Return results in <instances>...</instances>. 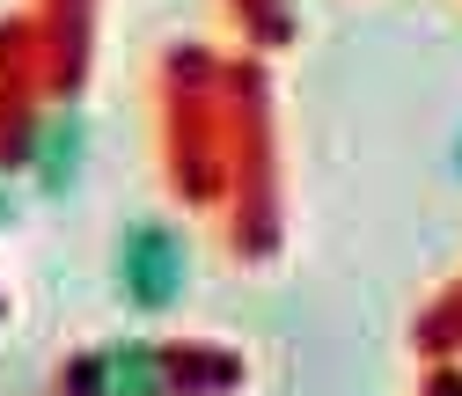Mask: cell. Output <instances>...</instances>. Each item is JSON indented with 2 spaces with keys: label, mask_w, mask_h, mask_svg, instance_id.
Wrapping results in <instances>:
<instances>
[{
  "label": "cell",
  "mask_w": 462,
  "mask_h": 396,
  "mask_svg": "<svg viewBox=\"0 0 462 396\" xmlns=\"http://www.w3.org/2000/svg\"><path fill=\"white\" fill-rule=\"evenodd\" d=\"M118 294H125V309H140V316H169L184 301V287H191V250H184V235L169 228V220H133V228L118 235Z\"/></svg>",
  "instance_id": "obj_1"
},
{
  "label": "cell",
  "mask_w": 462,
  "mask_h": 396,
  "mask_svg": "<svg viewBox=\"0 0 462 396\" xmlns=\"http://www.w3.org/2000/svg\"><path fill=\"white\" fill-rule=\"evenodd\" d=\"M162 345H140V337H125V345H103L88 360H74V396H162Z\"/></svg>",
  "instance_id": "obj_2"
},
{
  "label": "cell",
  "mask_w": 462,
  "mask_h": 396,
  "mask_svg": "<svg viewBox=\"0 0 462 396\" xmlns=\"http://www.w3.org/2000/svg\"><path fill=\"white\" fill-rule=\"evenodd\" d=\"M81 154H88V125L74 118V110L44 118V125L23 140V169H30V184H37L44 198H60V191L81 177Z\"/></svg>",
  "instance_id": "obj_3"
},
{
  "label": "cell",
  "mask_w": 462,
  "mask_h": 396,
  "mask_svg": "<svg viewBox=\"0 0 462 396\" xmlns=\"http://www.w3.org/2000/svg\"><path fill=\"white\" fill-rule=\"evenodd\" d=\"M15 220V191H8V169H0V228Z\"/></svg>",
  "instance_id": "obj_4"
},
{
  "label": "cell",
  "mask_w": 462,
  "mask_h": 396,
  "mask_svg": "<svg viewBox=\"0 0 462 396\" xmlns=\"http://www.w3.org/2000/svg\"><path fill=\"white\" fill-rule=\"evenodd\" d=\"M455 177H462V133H455Z\"/></svg>",
  "instance_id": "obj_5"
}]
</instances>
